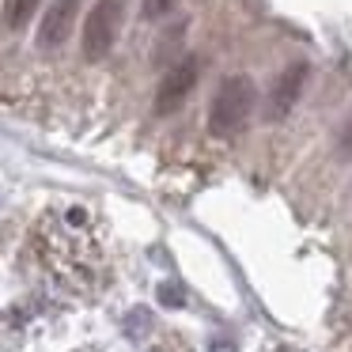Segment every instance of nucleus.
<instances>
[{"label": "nucleus", "instance_id": "nucleus-1", "mask_svg": "<svg viewBox=\"0 0 352 352\" xmlns=\"http://www.w3.org/2000/svg\"><path fill=\"white\" fill-rule=\"evenodd\" d=\"M254 102H258V87L246 76H228L212 95V107H208V133L212 137H235L254 114Z\"/></svg>", "mask_w": 352, "mask_h": 352}, {"label": "nucleus", "instance_id": "nucleus-2", "mask_svg": "<svg viewBox=\"0 0 352 352\" xmlns=\"http://www.w3.org/2000/svg\"><path fill=\"white\" fill-rule=\"evenodd\" d=\"M122 19H125V0H95L91 4L84 31H80V50L91 65L114 50L118 34H122Z\"/></svg>", "mask_w": 352, "mask_h": 352}, {"label": "nucleus", "instance_id": "nucleus-3", "mask_svg": "<svg viewBox=\"0 0 352 352\" xmlns=\"http://www.w3.org/2000/svg\"><path fill=\"white\" fill-rule=\"evenodd\" d=\"M197 76H201V65L193 61V57L178 61L175 69L163 76L160 91H155V114H175V110L193 95V87H197Z\"/></svg>", "mask_w": 352, "mask_h": 352}, {"label": "nucleus", "instance_id": "nucleus-4", "mask_svg": "<svg viewBox=\"0 0 352 352\" xmlns=\"http://www.w3.org/2000/svg\"><path fill=\"white\" fill-rule=\"evenodd\" d=\"M303 84H307V65H288V69L273 80V87H269V95H265V118L269 122H280V118L292 114Z\"/></svg>", "mask_w": 352, "mask_h": 352}, {"label": "nucleus", "instance_id": "nucleus-5", "mask_svg": "<svg viewBox=\"0 0 352 352\" xmlns=\"http://www.w3.org/2000/svg\"><path fill=\"white\" fill-rule=\"evenodd\" d=\"M76 12H80V0H54L46 8L38 23V46L42 50H57L69 42L72 27H76Z\"/></svg>", "mask_w": 352, "mask_h": 352}, {"label": "nucleus", "instance_id": "nucleus-6", "mask_svg": "<svg viewBox=\"0 0 352 352\" xmlns=\"http://www.w3.org/2000/svg\"><path fill=\"white\" fill-rule=\"evenodd\" d=\"M31 12H34V0H12V8H8V27H12V31L27 27Z\"/></svg>", "mask_w": 352, "mask_h": 352}, {"label": "nucleus", "instance_id": "nucleus-7", "mask_svg": "<svg viewBox=\"0 0 352 352\" xmlns=\"http://www.w3.org/2000/svg\"><path fill=\"white\" fill-rule=\"evenodd\" d=\"M175 4H178V0H144V8H140V12H144V19H163Z\"/></svg>", "mask_w": 352, "mask_h": 352}, {"label": "nucleus", "instance_id": "nucleus-8", "mask_svg": "<svg viewBox=\"0 0 352 352\" xmlns=\"http://www.w3.org/2000/svg\"><path fill=\"white\" fill-rule=\"evenodd\" d=\"M160 299H163V303H170V307H178V303H182V288H178V284H163Z\"/></svg>", "mask_w": 352, "mask_h": 352}, {"label": "nucleus", "instance_id": "nucleus-9", "mask_svg": "<svg viewBox=\"0 0 352 352\" xmlns=\"http://www.w3.org/2000/svg\"><path fill=\"white\" fill-rule=\"evenodd\" d=\"M208 352H235V344H231V341H212V344H208Z\"/></svg>", "mask_w": 352, "mask_h": 352}]
</instances>
